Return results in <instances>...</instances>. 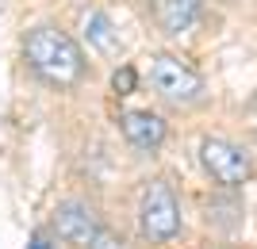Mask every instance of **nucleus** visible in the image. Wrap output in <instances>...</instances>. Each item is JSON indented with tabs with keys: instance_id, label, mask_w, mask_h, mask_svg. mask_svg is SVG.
<instances>
[{
	"instance_id": "1",
	"label": "nucleus",
	"mask_w": 257,
	"mask_h": 249,
	"mask_svg": "<svg viewBox=\"0 0 257 249\" xmlns=\"http://www.w3.org/2000/svg\"><path fill=\"white\" fill-rule=\"evenodd\" d=\"M23 62L43 85L69 92L88 81V58L73 35H65L54 23H39L23 35Z\"/></svg>"
},
{
	"instance_id": "2",
	"label": "nucleus",
	"mask_w": 257,
	"mask_h": 249,
	"mask_svg": "<svg viewBox=\"0 0 257 249\" xmlns=\"http://www.w3.org/2000/svg\"><path fill=\"white\" fill-rule=\"evenodd\" d=\"M142 77H146V85H150L165 104H173V108H196L207 92L204 73H200L196 65H188L181 54H165V50L146 58Z\"/></svg>"
},
{
	"instance_id": "3",
	"label": "nucleus",
	"mask_w": 257,
	"mask_h": 249,
	"mask_svg": "<svg viewBox=\"0 0 257 249\" xmlns=\"http://www.w3.org/2000/svg\"><path fill=\"white\" fill-rule=\"evenodd\" d=\"M181 199L173 192L169 180L154 176L150 184L142 188L139 195V230L142 238L154 241V245H169L177 234H181Z\"/></svg>"
},
{
	"instance_id": "4",
	"label": "nucleus",
	"mask_w": 257,
	"mask_h": 249,
	"mask_svg": "<svg viewBox=\"0 0 257 249\" xmlns=\"http://www.w3.org/2000/svg\"><path fill=\"white\" fill-rule=\"evenodd\" d=\"M200 165H204V173L211 176L215 184L226 188V192L249 184V176H253L249 153L242 146H234L230 138H215V134H207L200 142Z\"/></svg>"
},
{
	"instance_id": "5",
	"label": "nucleus",
	"mask_w": 257,
	"mask_h": 249,
	"mask_svg": "<svg viewBox=\"0 0 257 249\" xmlns=\"http://www.w3.org/2000/svg\"><path fill=\"white\" fill-rule=\"evenodd\" d=\"M100 230H104V218L85 199H62L50 215V234L62 245H73V249H88Z\"/></svg>"
},
{
	"instance_id": "6",
	"label": "nucleus",
	"mask_w": 257,
	"mask_h": 249,
	"mask_svg": "<svg viewBox=\"0 0 257 249\" xmlns=\"http://www.w3.org/2000/svg\"><path fill=\"white\" fill-rule=\"evenodd\" d=\"M119 134L127 138L131 150L158 153L169 138V123L150 108H131V111H119Z\"/></svg>"
},
{
	"instance_id": "7",
	"label": "nucleus",
	"mask_w": 257,
	"mask_h": 249,
	"mask_svg": "<svg viewBox=\"0 0 257 249\" xmlns=\"http://www.w3.org/2000/svg\"><path fill=\"white\" fill-rule=\"evenodd\" d=\"M150 12L165 35H188L204 16V0H150Z\"/></svg>"
},
{
	"instance_id": "8",
	"label": "nucleus",
	"mask_w": 257,
	"mask_h": 249,
	"mask_svg": "<svg viewBox=\"0 0 257 249\" xmlns=\"http://www.w3.org/2000/svg\"><path fill=\"white\" fill-rule=\"evenodd\" d=\"M81 31H85V39H88V46L96 50V54H107V58H115L119 50H123V39H119V31H115V23L107 20L104 12H85L81 16Z\"/></svg>"
},
{
	"instance_id": "9",
	"label": "nucleus",
	"mask_w": 257,
	"mask_h": 249,
	"mask_svg": "<svg viewBox=\"0 0 257 249\" xmlns=\"http://www.w3.org/2000/svg\"><path fill=\"white\" fill-rule=\"evenodd\" d=\"M135 85H139V69H135V65H123V69H115V77H111L115 96H131V92H135Z\"/></svg>"
},
{
	"instance_id": "10",
	"label": "nucleus",
	"mask_w": 257,
	"mask_h": 249,
	"mask_svg": "<svg viewBox=\"0 0 257 249\" xmlns=\"http://www.w3.org/2000/svg\"><path fill=\"white\" fill-rule=\"evenodd\" d=\"M88 249H127V238H123V234H115V230H100L96 234V241H92V245Z\"/></svg>"
},
{
	"instance_id": "11",
	"label": "nucleus",
	"mask_w": 257,
	"mask_h": 249,
	"mask_svg": "<svg viewBox=\"0 0 257 249\" xmlns=\"http://www.w3.org/2000/svg\"><path fill=\"white\" fill-rule=\"evenodd\" d=\"M27 249H58V238L46 234V230H35L31 238H27Z\"/></svg>"
}]
</instances>
